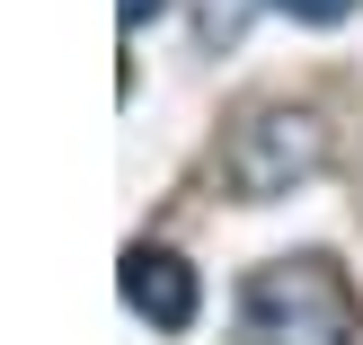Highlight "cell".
Masks as SVG:
<instances>
[{"mask_svg": "<svg viewBox=\"0 0 363 345\" xmlns=\"http://www.w3.org/2000/svg\"><path fill=\"white\" fill-rule=\"evenodd\" d=\"M124 310L133 319H151L160 336H177L195 319V266L186 257H169V248H124Z\"/></svg>", "mask_w": 363, "mask_h": 345, "instance_id": "cell-3", "label": "cell"}, {"mask_svg": "<svg viewBox=\"0 0 363 345\" xmlns=\"http://www.w3.org/2000/svg\"><path fill=\"white\" fill-rule=\"evenodd\" d=\"M284 18H301V27H337V18H354L363 0H275Z\"/></svg>", "mask_w": 363, "mask_h": 345, "instance_id": "cell-4", "label": "cell"}, {"mask_svg": "<svg viewBox=\"0 0 363 345\" xmlns=\"http://www.w3.org/2000/svg\"><path fill=\"white\" fill-rule=\"evenodd\" d=\"M319 159H328V133H319V115H301V106H266V115H248L240 133L222 142V177H230L240 204L293 195L301 177H319Z\"/></svg>", "mask_w": 363, "mask_h": 345, "instance_id": "cell-2", "label": "cell"}, {"mask_svg": "<svg viewBox=\"0 0 363 345\" xmlns=\"http://www.w3.org/2000/svg\"><path fill=\"white\" fill-rule=\"evenodd\" d=\"M240 319L257 345H354L363 310L328 257H275L240 283Z\"/></svg>", "mask_w": 363, "mask_h": 345, "instance_id": "cell-1", "label": "cell"}, {"mask_svg": "<svg viewBox=\"0 0 363 345\" xmlns=\"http://www.w3.org/2000/svg\"><path fill=\"white\" fill-rule=\"evenodd\" d=\"M160 9H169V0H124V27H151Z\"/></svg>", "mask_w": 363, "mask_h": 345, "instance_id": "cell-5", "label": "cell"}]
</instances>
